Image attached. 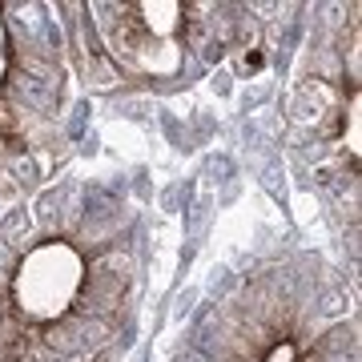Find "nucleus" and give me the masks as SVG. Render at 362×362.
I'll use <instances>...</instances> for the list:
<instances>
[{"instance_id": "f03ea898", "label": "nucleus", "mask_w": 362, "mask_h": 362, "mask_svg": "<svg viewBox=\"0 0 362 362\" xmlns=\"http://www.w3.org/2000/svg\"><path fill=\"white\" fill-rule=\"evenodd\" d=\"M173 362H358V306L318 254H278L197 314Z\"/></svg>"}, {"instance_id": "f257e3e1", "label": "nucleus", "mask_w": 362, "mask_h": 362, "mask_svg": "<svg viewBox=\"0 0 362 362\" xmlns=\"http://www.w3.org/2000/svg\"><path fill=\"white\" fill-rule=\"evenodd\" d=\"M145 226L101 177H65L0 221V362H121L137 334Z\"/></svg>"}, {"instance_id": "7ed1b4c3", "label": "nucleus", "mask_w": 362, "mask_h": 362, "mask_svg": "<svg viewBox=\"0 0 362 362\" xmlns=\"http://www.w3.org/2000/svg\"><path fill=\"white\" fill-rule=\"evenodd\" d=\"M28 169H33V165H28L25 157L0 137V194H4V189H13V185H21V173H28Z\"/></svg>"}]
</instances>
